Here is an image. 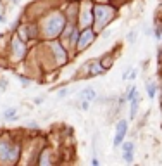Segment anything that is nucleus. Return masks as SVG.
<instances>
[{
	"label": "nucleus",
	"mask_w": 162,
	"mask_h": 166,
	"mask_svg": "<svg viewBox=\"0 0 162 166\" xmlns=\"http://www.w3.org/2000/svg\"><path fill=\"white\" fill-rule=\"evenodd\" d=\"M126 133H128V121L126 119H119L117 125H116V135H114V140H112V145L119 147V145L123 144Z\"/></svg>",
	"instance_id": "f257e3e1"
},
{
	"label": "nucleus",
	"mask_w": 162,
	"mask_h": 166,
	"mask_svg": "<svg viewBox=\"0 0 162 166\" xmlns=\"http://www.w3.org/2000/svg\"><path fill=\"white\" fill-rule=\"evenodd\" d=\"M97 99V92L93 88H83L79 92V101H88V102H93Z\"/></svg>",
	"instance_id": "f03ea898"
},
{
	"label": "nucleus",
	"mask_w": 162,
	"mask_h": 166,
	"mask_svg": "<svg viewBox=\"0 0 162 166\" xmlns=\"http://www.w3.org/2000/svg\"><path fill=\"white\" fill-rule=\"evenodd\" d=\"M90 44H92V31H83V42L79 40V48L83 50V48H86Z\"/></svg>",
	"instance_id": "7ed1b4c3"
},
{
	"label": "nucleus",
	"mask_w": 162,
	"mask_h": 166,
	"mask_svg": "<svg viewBox=\"0 0 162 166\" xmlns=\"http://www.w3.org/2000/svg\"><path fill=\"white\" fill-rule=\"evenodd\" d=\"M138 106H140V93H138V95L131 101V111H129V118H131V119L135 118L136 113H138Z\"/></svg>",
	"instance_id": "20e7f679"
},
{
	"label": "nucleus",
	"mask_w": 162,
	"mask_h": 166,
	"mask_svg": "<svg viewBox=\"0 0 162 166\" xmlns=\"http://www.w3.org/2000/svg\"><path fill=\"white\" fill-rule=\"evenodd\" d=\"M16 116H18V109H16V107H9V109H5V111H4V118L7 119V121L14 119Z\"/></svg>",
	"instance_id": "39448f33"
},
{
	"label": "nucleus",
	"mask_w": 162,
	"mask_h": 166,
	"mask_svg": "<svg viewBox=\"0 0 162 166\" xmlns=\"http://www.w3.org/2000/svg\"><path fill=\"white\" fill-rule=\"evenodd\" d=\"M147 93H148V99H153L155 97V93H157V85L152 81L147 83Z\"/></svg>",
	"instance_id": "423d86ee"
},
{
	"label": "nucleus",
	"mask_w": 162,
	"mask_h": 166,
	"mask_svg": "<svg viewBox=\"0 0 162 166\" xmlns=\"http://www.w3.org/2000/svg\"><path fill=\"white\" fill-rule=\"evenodd\" d=\"M136 95H138V90H136L135 87H133V88H129V92H128V95H126V102H128V101L131 102Z\"/></svg>",
	"instance_id": "0eeeda50"
},
{
	"label": "nucleus",
	"mask_w": 162,
	"mask_h": 166,
	"mask_svg": "<svg viewBox=\"0 0 162 166\" xmlns=\"http://www.w3.org/2000/svg\"><path fill=\"white\" fill-rule=\"evenodd\" d=\"M133 157H135V156H133V151H124V152H123V159L126 163H131Z\"/></svg>",
	"instance_id": "6e6552de"
},
{
	"label": "nucleus",
	"mask_w": 162,
	"mask_h": 166,
	"mask_svg": "<svg viewBox=\"0 0 162 166\" xmlns=\"http://www.w3.org/2000/svg\"><path fill=\"white\" fill-rule=\"evenodd\" d=\"M121 149H123V152H124V151H133V149H135V144H133V142H124V140H123Z\"/></svg>",
	"instance_id": "1a4fd4ad"
},
{
	"label": "nucleus",
	"mask_w": 162,
	"mask_h": 166,
	"mask_svg": "<svg viewBox=\"0 0 162 166\" xmlns=\"http://www.w3.org/2000/svg\"><path fill=\"white\" fill-rule=\"evenodd\" d=\"M18 78H19V80H21V85H22V87H30V85H31V81H30V78H24V76H22V74H19Z\"/></svg>",
	"instance_id": "9d476101"
},
{
	"label": "nucleus",
	"mask_w": 162,
	"mask_h": 166,
	"mask_svg": "<svg viewBox=\"0 0 162 166\" xmlns=\"http://www.w3.org/2000/svg\"><path fill=\"white\" fill-rule=\"evenodd\" d=\"M66 95H69V88H62L61 92H59V99H64Z\"/></svg>",
	"instance_id": "9b49d317"
},
{
	"label": "nucleus",
	"mask_w": 162,
	"mask_h": 166,
	"mask_svg": "<svg viewBox=\"0 0 162 166\" xmlns=\"http://www.w3.org/2000/svg\"><path fill=\"white\" fill-rule=\"evenodd\" d=\"M0 88H2V90H5V88H7V80H5V78L0 80Z\"/></svg>",
	"instance_id": "f8f14e48"
},
{
	"label": "nucleus",
	"mask_w": 162,
	"mask_h": 166,
	"mask_svg": "<svg viewBox=\"0 0 162 166\" xmlns=\"http://www.w3.org/2000/svg\"><path fill=\"white\" fill-rule=\"evenodd\" d=\"M88 106H90V102H88V101H81V109H83V111L88 109Z\"/></svg>",
	"instance_id": "ddd939ff"
},
{
	"label": "nucleus",
	"mask_w": 162,
	"mask_h": 166,
	"mask_svg": "<svg viewBox=\"0 0 162 166\" xmlns=\"http://www.w3.org/2000/svg\"><path fill=\"white\" fill-rule=\"evenodd\" d=\"M135 36H136V33H135V31H131V33L128 35V40H129V42L133 44V40H135Z\"/></svg>",
	"instance_id": "4468645a"
},
{
	"label": "nucleus",
	"mask_w": 162,
	"mask_h": 166,
	"mask_svg": "<svg viewBox=\"0 0 162 166\" xmlns=\"http://www.w3.org/2000/svg\"><path fill=\"white\" fill-rule=\"evenodd\" d=\"M43 101H45L43 97H36V99H35V104H41Z\"/></svg>",
	"instance_id": "2eb2a0df"
},
{
	"label": "nucleus",
	"mask_w": 162,
	"mask_h": 166,
	"mask_svg": "<svg viewBox=\"0 0 162 166\" xmlns=\"http://www.w3.org/2000/svg\"><path fill=\"white\" fill-rule=\"evenodd\" d=\"M92 164L93 166H98V159H97V157H93V159H92Z\"/></svg>",
	"instance_id": "dca6fc26"
},
{
	"label": "nucleus",
	"mask_w": 162,
	"mask_h": 166,
	"mask_svg": "<svg viewBox=\"0 0 162 166\" xmlns=\"http://www.w3.org/2000/svg\"><path fill=\"white\" fill-rule=\"evenodd\" d=\"M5 21V18H4V16H0V23H4Z\"/></svg>",
	"instance_id": "f3484780"
}]
</instances>
